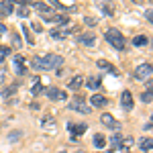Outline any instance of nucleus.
<instances>
[{
	"label": "nucleus",
	"instance_id": "obj_1",
	"mask_svg": "<svg viewBox=\"0 0 153 153\" xmlns=\"http://www.w3.org/2000/svg\"><path fill=\"white\" fill-rule=\"evenodd\" d=\"M63 63V57L57 53H45V55H35L31 59V68L35 71H51L57 70L59 65Z\"/></svg>",
	"mask_w": 153,
	"mask_h": 153
},
{
	"label": "nucleus",
	"instance_id": "obj_2",
	"mask_svg": "<svg viewBox=\"0 0 153 153\" xmlns=\"http://www.w3.org/2000/svg\"><path fill=\"white\" fill-rule=\"evenodd\" d=\"M104 37H106V41L114 49H118V51H123V49L127 47V41H125V37H123V33L118 29H106Z\"/></svg>",
	"mask_w": 153,
	"mask_h": 153
},
{
	"label": "nucleus",
	"instance_id": "obj_3",
	"mask_svg": "<svg viewBox=\"0 0 153 153\" xmlns=\"http://www.w3.org/2000/svg\"><path fill=\"white\" fill-rule=\"evenodd\" d=\"M74 31H76V27H63V25H59V27H55V29L49 31V37H51V39H65V37H70Z\"/></svg>",
	"mask_w": 153,
	"mask_h": 153
},
{
	"label": "nucleus",
	"instance_id": "obj_4",
	"mask_svg": "<svg viewBox=\"0 0 153 153\" xmlns=\"http://www.w3.org/2000/svg\"><path fill=\"white\" fill-rule=\"evenodd\" d=\"M151 71H153V65L149 63V61H145V63H141L137 70H135V80H149L151 78Z\"/></svg>",
	"mask_w": 153,
	"mask_h": 153
},
{
	"label": "nucleus",
	"instance_id": "obj_5",
	"mask_svg": "<svg viewBox=\"0 0 153 153\" xmlns=\"http://www.w3.org/2000/svg\"><path fill=\"white\" fill-rule=\"evenodd\" d=\"M43 92H45V94H47V98H49V100H53V102H61V100H65V96H68L63 90H59V88H55V86L45 88Z\"/></svg>",
	"mask_w": 153,
	"mask_h": 153
},
{
	"label": "nucleus",
	"instance_id": "obj_6",
	"mask_svg": "<svg viewBox=\"0 0 153 153\" xmlns=\"http://www.w3.org/2000/svg\"><path fill=\"white\" fill-rule=\"evenodd\" d=\"M70 108H71V110L82 112V114H88V112H90V106L84 104V96L82 94H76V98L71 100V104H70Z\"/></svg>",
	"mask_w": 153,
	"mask_h": 153
},
{
	"label": "nucleus",
	"instance_id": "obj_7",
	"mask_svg": "<svg viewBox=\"0 0 153 153\" xmlns=\"http://www.w3.org/2000/svg\"><path fill=\"white\" fill-rule=\"evenodd\" d=\"M78 45H86V47L96 45V33L86 31V33H82V35H78Z\"/></svg>",
	"mask_w": 153,
	"mask_h": 153
},
{
	"label": "nucleus",
	"instance_id": "obj_8",
	"mask_svg": "<svg viewBox=\"0 0 153 153\" xmlns=\"http://www.w3.org/2000/svg\"><path fill=\"white\" fill-rule=\"evenodd\" d=\"M96 6H98L100 12H104L106 16H112V14H114V4H112V0H96Z\"/></svg>",
	"mask_w": 153,
	"mask_h": 153
},
{
	"label": "nucleus",
	"instance_id": "obj_9",
	"mask_svg": "<svg viewBox=\"0 0 153 153\" xmlns=\"http://www.w3.org/2000/svg\"><path fill=\"white\" fill-rule=\"evenodd\" d=\"M25 61H27V59H25L23 55H14L12 65H14V71H16L19 76H25V74H27V65H25Z\"/></svg>",
	"mask_w": 153,
	"mask_h": 153
},
{
	"label": "nucleus",
	"instance_id": "obj_10",
	"mask_svg": "<svg viewBox=\"0 0 153 153\" xmlns=\"http://www.w3.org/2000/svg\"><path fill=\"white\" fill-rule=\"evenodd\" d=\"M120 104H123L125 110H133V104H135V102H133V94H131L129 90L120 94Z\"/></svg>",
	"mask_w": 153,
	"mask_h": 153
},
{
	"label": "nucleus",
	"instance_id": "obj_11",
	"mask_svg": "<svg viewBox=\"0 0 153 153\" xmlns=\"http://www.w3.org/2000/svg\"><path fill=\"white\" fill-rule=\"evenodd\" d=\"M68 129H70V133H71V139L76 141V139H78V135H84V133H86L88 125H74V123H71Z\"/></svg>",
	"mask_w": 153,
	"mask_h": 153
},
{
	"label": "nucleus",
	"instance_id": "obj_12",
	"mask_svg": "<svg viewBox=\"0 0 153 153\" xmlns=\"http://www.w3.org/2000/svg\"><path fill=\"white\" fill-rule=\"evenodd\" d=\"M100 120H102V125H106L108 129H114V131H118V123L114 120V117H112V114L104 112V114L100 117Z\"/></svg>",
	"mask_w": 153,
	"mask_h": 153
},
{
	"label": "nucleus",
	"instance_id": "obj_13",
	"mask_svg": "<svg viewBox=\"0 0 153 153\" xmlns=\"http://www.w3.org/2000/svg\"><path fill=\"white\" fill-rule=\"evenodd\" d=\"M90 104L96 106V108H102V106L108 104V100H106L102 94H92V98H90Z\"/></svg>",
	"mask_w": 153,
	"mask_h": 153
},
{
	"label": "nucleus",
	"instance_id": "obj_14",
	"mask_svg": "<svg viewBox=\"0 0 153 153\" xmlns=\"http://www.w3.org/2000/svg\"><path fill=\"white\" fill-rule=\"evenodd\" d=\"M45 88H43V84H41V78H33V86H31V94L33 96H39L43 92Z\"/></svg>",
	"mask_w": 153,
	"mask_h": 153
},
{
	"label": "nucleus",
	"instance_id": "obj_15",
	"mask_svg": "<svg viewBox=\"0 0 153 153\" xmlns=\"http://www.w3.org/2000/svg\"><path fill=\"white\" fill-rule=\"evenodd\" d=\"M82 84H84L82 76H74L70 82H68V88H70V90H80V88H82Z\"/></svg>",
	"mask_w": 153,
	"mask_h": 153
},
{
	"label": "nucleus",
	"instance_id": "obj_16",
	"mask_svg": "<svg viewBox=\"0 0 153 153\" xmlns=\"http://www.w3.org/2000/svg\"><path fill=\"white\" fill-rule=\"evenodd\" d=\"M33 8H35V10H39L41 14H49V12H53V10H51V6H49V4H45V2H33Z\"/></svg>",
	"mask_w": 153,
	"mask_h": 153
},
{
	"label": "nucleus",
	"instance_id": "obj_17",
	"mask_svg": "<svg viewBox=\"0 0 153 153\" xmlns=\"http://www.w3.org/2000/svg\"><path fill=\"white\" fill-rule=\"evenodd\" d=\"M86 86H88L90 90H98V88H100V78H98V76H90V78L86 80Z\"/></svg>",
	"mask_w": 153,
	"mask_h": 153
},
{
	"label": "nucleus",
	"instance_id": "obj_18",
	"mask_svg": "<svg viewBox=\"0 0 153 153\" xmlns=\"http://www.w3.org/2000/svg\"><path fill=\"white\" fill-rule=\"evenodd\" d=\"M120 141H123V135H120V133H114V135H112V139H110V151H114V149H118V147H120Z\"/></svg>",
	"mask_w": 153,
	"mask_h": 153
},
{
	"label": "nucleus",
	"instance_id": "obj_19",
	"mask_svg": "<svg viewBox=\"0 0 153 153\" xmlns=\"http://www.w3.org/2000/svg\"><path fill=\"white\" fill-rule=\"evenodd\" d=\"M92 141H94V147H96V149H102V147L106 145V139H104V135H102V133H96Z\"/></svg>",
	"mask_w": 153,
	"mask_h": 153
},
{
	"label": "nucleus",
	"instance_id": "obj_20",
	"mask_svg": "<svg viewBox=\"0 0 153 153\" xmlns=\"http://www.w3.org/2000/svg\"><path fill=\"white\" fill-rule=\"evenodd\" d=\"M10 12H12V4L6 2V0H2V2H0V16H6V14H10Z\"/></svg>",
	"mask_w": 153,
	"mask_h": 153
},
{
	"label": "nucleus",
	"instance_id": "obj_21",
	"mask_svg": "<svg viewBox=\"0 0 153 153\" xmlns=\"http://www.w3.org/2000/svg\"><path fill=\"white\" fill-rule=\"evenodd\" d=\"M16 90H19V86H16V84H12V86H8V88H4V90H2V98H6V100H8L10 96L16 94Z\"/></svg>",
	"mask_w": 153,
	"mask_h": 153
},
{
	"label": "nucleus",
	"instance_id": "obj_22",
	"mask_svg": "<svg viewBox=\"0 0 153 153\" xmlns=\"http://www.w3.org/2000/svg\"><path fill=\"white\" fill-rule=\"evenodd\" d=\"M147 43H149V39H147L145 35H137L135 39H133V45H135V47H145Z\"/></svg>",
	"mask_w": 153,
	"mask_h": 153
},
{
	"label": "nucleus",
	"instance_id": "obj_23",
	"mask_svg": "<svg viewBox=\"0 0 153 153\" xmlns=\"http://www.w3.org/2000/svg\"><path fill=\"white\" fill-rule=\"evenodd\" d=\"M96 63H98V68H102V70H108L110 74H114V76H118V71L114 70V68H112V65H110V63H108L106 59H100V61H96Z\"/></svg>",
	"mask_w": 153,
	"mask_h": 153
},
{
	"label": "nucleus",
	"instance_id": "obj_24",
	"mask_svg": "<svg viewBox=\"0 0 153 153\" xmlns=\"http://www.w3.org/2000/svg\"><path fill=\"white\" fill-rule=\"evenodd\" d=\"M49 4H51L53 8H57L61 14H63V12H68V10H71V8H68V6H63V4H61L59 0H49Z\"/></svg>",
	"mask_w": 153,
	"mask_h": 153
},
{
	"label": "nucleus",
	"instance_id": "obj_25",
	"mask_svg": "<svg viewBox=\"0 0 153 153\" xmlns=\"http://www.w3.org/2000/svg\"><path fill=\"white\" fill-rule=\"evenodd\" d=\"M141 100L145 102V104H149V102H151V84L147 86V90H145V92L141 94Z\"/></svg>",
	"mask_w": 153,
	"mask_h": 153
},
{
	"label": "nucleus",
	"instance_id": "obj_26",
	"mask_svg": "<svg viewBox=\"0 0 153 153\" xmlns=\"http://www.w3.org/2000/svg\"><path fill=\"white\" fill-rule=\"evenodd\" d=\"M21 31H23V35H25V39H27V45H33V35L29 33V27H21Z\"/></svg>",
	"mask_w": 153,
	"mask_h": 153
},
{
	"label": "nucleus",
	"instance_id": "obj_27",
	"mask_svg": "<svg viewBox=\"0 0 153 153\" xmlns=\"http://www.w3.org/2000/svg\"><path fill=\"white\" fill-rule=\"evenodd\" d=\"M10 51L12 49L10 47H6V45H0V61H4V59L10 55Z\"/></svg>",
	"mask_w": 153,
	"mask_h": 153
},
{
	"label": "nucleus",
	"instance_id": "obj_28",
	"mask_svg": "<svg viewBox=\"0 0 153 153\" xmlns=\"http://www.w3.org/2000/svg\"><path fill=\"white\" fill-rule=\"evenodd\" d=\"M133 137H129V139H123V141H120V147H118V149H123V151H127V149H129L131 145H133Z\"/></svg>",
	"mask_w": 153,
	"mask_h": 153
},
{
	"label": "nucleus",
	"instance_id": "obj_29",
	"mask_svg": "<svg viewBox=\"0 0 153 153\" xmlns=\"http://www.w3.org/2000/svg\"><path fill=\"white\" fill-rule=\"evenodd\" d=\"M151 139L147 137V139H141V151H151Z\"/></svg>",
	"mask_w": 153,
	"mask_h": 153
},
{
	"label": "nucleus",
	"instance_id": "obj_30",
	"mask_svg": "<svg viewBox=\"0 0 153 153\" xmlns=\"http://www.w3.org/2000/svg\"><path fill=\"white\" fill-rule=\"evenodd\" d=\"M12 45H14V47H23V45H21V35H19V33L12 35Z\"/></svg>",
	"mask_w": 153,
	"mask_h": 153
},
{
	"label": "nucleus",
	"instance_id": "obj_31",
	"mask_svg": "<svg viewBox=\"0 0 153 153\" xmlns=\"http://www.w3.org/2000/svg\"><path fill=\"white\" fill-rule=\"evenodd\" d=\"M16 12H19V16H23V19H25V16H29V8H27V6H19V10H16Z\"/></svg>",
	"mask_w": 153,
	"mask_h": 153
},
{
	"label": "nucleus",
	"instance_id": "obj_32",
	"mask_svg": "<svg viewBox=\"0 0 153 153\" xmlns=\"http://www.w3.org/2000/svg\"><path fill=\"white\" fill-rule=\"evenodd\" d=\"M53 123H55V118H53V117H49V118H43V127H47V125L51 127Z\"/></svg>",
	"mask_w": 153,
	"mask_h": 153
},
{
	"label": "nucleus",
	"instance_id": "obj_33",
	"mask_svg": "<svg viewBox=\"0 0 153 153\" xmlns=\"http://www.w3.org/2000/svg\"><path fill=\"white\" fill-rule=\"evenodd\" d=\"M6 2H10V4L14 2V4H23V6H25V4H29L31 0H6Z\"/></svg>",
	"mask_w": 153,
	"mask_h": 153
},
{
	"label": "nucleus",
	"instance_id": "obj_34",
	"mask_svg": "<svg viewBox=\"0 0 153 153\" xmlns=\"http://www.w3.org/2000/svg\"><path fill=\"white\" fill-rule=\"evenodd\" d=\"M84 21H86V25H90V27H94V25H96V19H92V16H86Z\"/></svg>",
	"mask_w": 153,
	"mask_h": 153
},
{
	"label": "nucleus",
	"instance_id": "obj_35",
	"mask_svg": "<svg viewBox=\"0 0 153 153\" xmlns=\"http://www.w3.org/2000/svg\"><path fill=\"white\" fill-rule=\"evenodd\" d=\"M4 80H6V70H4V68H0V84L4 82Z\"/></svg>",
	"mask_w": 153,
	"mask_h": 153
},
{
	"label": "nucleus",
	"instance_id": "obj_36",
	"mask_svg": "<svg viewBox=\"0 0 153 153\" xmlns=\"http://www.w3.org/2000/svg\"><path fill=\"white\" fill-rule=\"evenodd\" d=\"M33 29H35L37 33H41V31H43V29H41V25H39V23H33Z\"/></svg>",
	"mask_w": 153,
	"mask_h": 153
},
{
	"label": "nucleus",
	"instance_id": "obj_37",
	"mask_svg": "<svg viewBox=\"0 0 153 153\" xmlns=\"http://www.w3.org/2000/svg\"><path fill=\"white\" fill-rule=\"evenodd\" d=\"M145 16H147V21L151 23V19H153V16H151V10H145Z\"/></svg>",
	"mask_w": 153,
	"mask_h": 153
},
{
	"label": "nucleus",
	"instance_id": "obj_38",
	"mask_svg": "<svg viewBox=\"0 0 153 153\" xmlns=\"http://www.w3.org/2000/svg\"><path fill=\"white\" fill-rule=\"evenodd\" d=\"M2 33H6V25L0 23V35H2Z\"/></svg>",
	"mask_w": 153,
	"mask_h": 153
},
{
	"label": "nucleus",
	"instance_id": "obj_39",
	"mask_svg": "<svg viewBox=\"0 0 153 153\" xmlns=\"http://www.w3.org/2000/svg\"><path fill=\"white\" fill-rule=\"evenodd\" d=\"M76 153H84V151H82V149H80V151H76Z\"/></svg>",
	"mask_w": 153,
	"mask_h": 153
},
{
	"label": "nucleus",
	"instance_id": "obj_40",
	"mask_svg": "<svg viewBox=\"0 0 153 153\" xmlns=\"http://www.w3.org/2000/svg\"><path fill=\"white\" fill-rule=\"evenodd\" d=\"M106 153H112V151H106Z\"/></svg>",
	"mask_w": 153,
	"mask_h": 153
},
{
	"label": "nucleus",
	"instance_id": "obj_41",
	"mask_svg": "<svg viewBox=\"0 0 153 153\" xmlns=\"http://www.w3.org/2000/svg\"><path fill=\"white\" fill-rule=\"evenodd\" d=\"M59 153H65V151H59Z\"/></svg>",
	"mask_w": 153,
	"mask_h": 153
},
{
	"label": "nucleus",
	"instance_id": "obj_42",
	"mask_svg": "<svg viewBox=\"0 0 153 153\" xmlns=\"http://www.w3.org/2000/svg\"><path fill=\"white\" fill-rule=\"evenodd\" d=\"M0 2H2V0H0Z\"/></svg>",
	"mask_w": 153,
	"mask_h": 153
}]
</instances>
